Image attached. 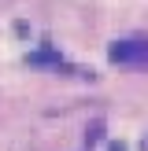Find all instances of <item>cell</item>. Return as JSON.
I'll return each mask as SVG.
<instances>
[{
    "instance_id": "cell-1",
    "label": "cell",
    "mask_w": 148,
    "mask_h": 151,
    "mask_svg": "<svg viewBox=\"0 0 148 151\" xmlns=\"http://www.w3.org/2000/svg\"><path fill=\"white\" fill-rule=\"evenodd\" d=\"M111 63H126V66H148V37H130V41H115L107 48Z\"/></svg>"
},
{
    "instance_id": "cell-2",
    "label": "cell",
    "mask_w": 148,
    "mask_h": 151,
    "mask_svg": "<svg viewBox=\"0 0 148 151\" xmlns=\"http://www.w3.org/2000/svg\"><path fill=\"white\" fill-rule=\"evenodd\" d=\"M111 151H126V147H122V144H111Z\"/></svg>"
}]
</instances>
